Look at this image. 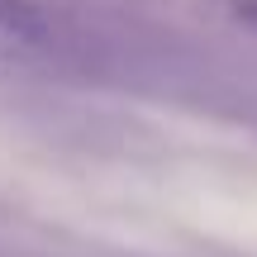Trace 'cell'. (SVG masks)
Instances as JSON below:
<instances>
[{
	"label": "cell",
	"instance_id": "cell-1",
	"mask_svg": "<svg viewBox=\"0 0 257 257\" xmlns=\"http://www.w3.org/2000/svg\"><path fill=\"white\" fill-rule=\"evenodd\" d=\"M0 67L38 76H105L114 72V43L62 5L0 0Z\"/></svg>",
	"mask_w": 257,
	"mask_h": 257
},
{
	"label": "cell",
	"instance_id": "cell-2",
	"mask_svg": "<svg viewBox=\"0 0 257 257\" xmlns=\"http://www.w3.org/2000/svg\"><path fill=\"white\" fill-rule=\"evenodd\" d=\"M224 5H229V15L238 19L248 34H257V0H224Z\"/></svg>",
	"mask_w": 257,
	"mask_h": 257
}]
</instances>
